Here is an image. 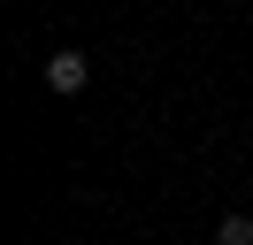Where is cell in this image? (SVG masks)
Returning <instances> with one entry per match:
<instances>
[{
  "instance_id": "obj_1",
  "label": "cell",
  "mask_w": 253,
  "mask_h": 245,
  "mask_svg": "<svg viewBox=\"0 0 253 245\" xmlns=\"http://www.w3.org/2000/svg\"><path fill=\"white\" fill-rule=\"evenodd\" d=\"M84 84H92V61H84L77 46H54V54H46V92H62V100H77Z\"/></svg>"
},
{
  "instance_id": "obj_2",
  "label": "cell",
  "mask_w": 253,
  "mask_h": 245,
  "mask_svg": "<svg viewBox=\"0 0 253 245\" xmlns=\"http://www.w3.org/2000/svg\"><path fill=\"white\" fill-rule=\"evenodd\" d=\"M215 245H253V214H222V222H215Z\"/></svg>"
},
{
  "instance_id": "obj_3",
  "label": "cell",
  "mask_w": 253,
  "mask_h": 245,
  "mask_svg": "<svg viewBox=\"0 0 253 245\" xmlns=\"http://www.w3.org/2000/svg\"><path fill=\"white\" fill-rule=\"evenodd\" d=\"M31 245H39V238H31Z\"/></svg>"
}]
</instances>
